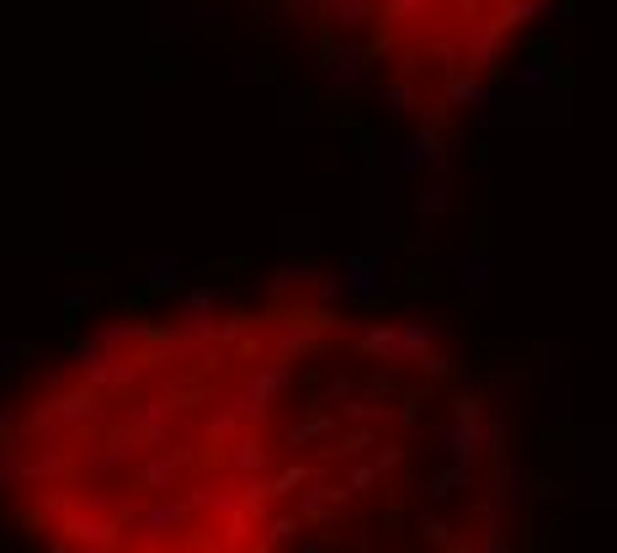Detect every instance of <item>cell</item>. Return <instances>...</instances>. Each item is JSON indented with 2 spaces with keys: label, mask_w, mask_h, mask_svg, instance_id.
<instances>
[{
  "label": "cell",
  "mask_w": 617,
  "mask_h": 553,
  "mask_svg": "<svg viewBox=\"0 0 617 553\" xmlns=\"http://www.w3.org/2000/svg\"><path fill=\"white\" fill-rule=\"evenodd\" d=\"M43 553H500V426L442 340L308 293L80 340L0 415Z\"/></svg>",
  "instance_id": "6da1fadb"
}]
</instances>
